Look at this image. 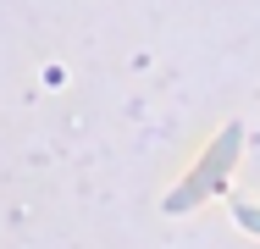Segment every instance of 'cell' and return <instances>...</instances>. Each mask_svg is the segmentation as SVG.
<instances>
[{
  "mask_svg": "<svg viewBox=\"0 0 260 249\" xmlns=\"http://www.w3.org/2000/svg\"><path fill=\"white\" fill-rule=\"evenodd\" d=\"M233 149H238V128H227V133H221V139L210 144L205 166H200V172H194V177H188V183H183L177 194L166 199V210H188V205H200V199H205L210 189H216V183L227 177V166H233Z\"/></svg>",
  "mask_w": 260,
  "mask_h": 249,
  "instance_id": "cell-1",
  "label": "cell"
},
{
  "mask_svg": "<svg viewBox=\"0 0 260 249\" xmlns=\"http://www.w3.org/2000/svg\"><path fill=\"white\" fill-rule=\"evenodd\" d=\"M238 222H244L249 233H260V210H255V205H238Z\"/></svg>",
  "mask_w": 260,
  "mask_h": 249,
  "instance_id": "cell-2",
  "label": "cell"
}]
</instances>
